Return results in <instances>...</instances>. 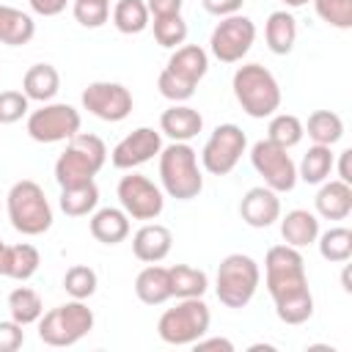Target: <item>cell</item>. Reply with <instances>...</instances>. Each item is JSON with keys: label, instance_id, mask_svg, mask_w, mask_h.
<instances>
[{"label": "cell", "instance_id": "1", "mask_svg": "<svg viewBox=\"0 0 352 352\" xmlns=\"http://www.w3.org/2000/svg\"><path fill=\"white\" fill-rule=\"evenodd\" d=\"M264 283L283 324H305L314 316V294L308 289L305 258L300 248L272 245L264 256Z\"/></svg>", "mask_w": 352, "mask_h": 352}, {"label": "cell", "instance_id": "2", "mask_svg": "<svg viewBox=\"0 0 352 352\" xmlns=\"http://www.w3.org/2000/svg\"><path fill=\"white\" fill-rule=\"evenodd\" d=\"M107 162V146L99 135L77 132L66 140L63 154L55 160V182L58 187H74L94 182V176Z\"/></svg>", "mask_w": 352, "mask_h": 352}, {"label": "cell", "instance_id": "3", "mask_svg": "<svg viewBox=\"0 0 352 352\" xmlns=\"http://www.w3.org/2000/svg\"><path fill=\"white\" fill-rule=\"evenodd\" d=\"M160 182L162 190L176 201H192L204 190V173L198 165V154L190 143H170L160 148Z\"/></svg>", "mask_w": 352, "mask_h": 352}, {"label": "cell", "instance_id": "4", "mask_svg": "<svg viewBox=\"0 0 352 352\" xmlns=\"http://www.w3.org/2000/svg\"><path fill=\"white\" fill-rule=\"evenodd\" d=\"M234 99L250 118H270L280 107V85L261 63H242L231 80Z\"/></svg>", "mask_w": 352, "mask_h": 352}, {"label": "cell", "instance_id": "5", "mask_svg": "<svg viewBox=\"0 0 352 352\" xmlns=\"http://www.w3.org/2000/svg\"><path fill=\"white\" fill-rule=\"evenodd\" d=\"M6 212L14 231L25 236H41L52 228V206L44 195V187L33 179L14 182L6 195Z\"/></svg>", "mask_w": 352, "mask_h": 352}, {"label": "cell", "instance_id": "6", "mask_svg": "<svg viewBox=\"0 0 352 352\" xmlns=\"http://www.w3.org/2000/svg\"><path fill=\"white\" fill-rule=\"evenodd\" d=\"M261 283V270L248 253H228L217 264L214 294L226 308H245Z\"/></svg>", "mask_w": 352, "mask_h": 352}, {"label": "cell", "instance_id": "7", "mask_svg": "<svg viewBox=\"0 0 352 352\" xmlns=\"http://www.w3.org/2000/svg\"><path fill=\"white\" fill-rule=\"evenodd\" d=\"M212 311L204 297H184L168 308L157 322V336L170 346H192L201 336L209 333Z\"/></svg>", "mask_w": 352, "mask_h": 352}, {"label": "cell", "instance_id": "8", "mask_svg": "<svg viewBox=\"0 0 352 352\" xmlns=\"http://www.w3.org/2000/svg\"><path fill=\"white\" fill-rule=\"evenodd\" d=\"M94 311L85 305V300H69L58 308H50L41 314L38 324V338L47 346H74L94 330Z\"/></svg>", "mask_w": 352, "mask_h": 352}, {"label": "cell", "instance_id": "9", "mask_svg": "<svg viewBox=\"0 0 352 352\" xmlns=\"http://www.w3.org/2000/svg\"><path fill=\"white\" fill-rule=\"evenodd\" d=\"M82 118L80 110L66 102H44L38 110L28 113V135L36 143H60L80 132Z\"/></svg>", "mask_w": 352, "mask_h": 352}, {"label": "cell", "instance_id": "10", "mask_svg": "<svg viewBox=\"0 0 352 352\" xmlns=\"http://www.w3.org/2000/svg\"><path fill=\"white\" fill-rule=\"evenodd\" d=\"M250 165L253 170L264 179V184L270 190L280 192H292L297 184V165L289 154V148L272 143V140H256L250 148Z\"/></svg>", "mask_w": 352, "mask_h": 352}, {"label": "cell", "instance_id": "11", "mask_svg": "<svg viewBox=\"0 0 352 352\" xmlns=\"http://www.w3.org/2000/svg\"><path fill=\"white\" fill-rule=\"evenodd\" d=\"M256 41V22L245 14L220 16L209 36V52L220 63H239Z\"/></svg>", "mask_w": 352, "mask_h": 352}, {"label": "cell", "instance_id": "12", "mask_svg": "<svg viewBox=\"0 0 352 352\" xmlns=\"http://www.w3.org/2000/svg\"><path fill=\"white\" fill-rule=\"evenodd\" d=\"M248 148V138L236 124H217L201 148V168L212 176H226L236 168Z\"/></svg>", "mask_w": 352, "mask_h": 352}, {"label": "cell", "instance_id": "13", "mask_svg": "<svg viewBox=\"0 0 352 352\" xmlns=\"http://www.w3.org/2000/svg\"><path fill=\"white\" fill-rule=\"evenodd\" d=\"M116 195H118V204L121 209L132 217V220H157L165 209V195L162 190L143 173H126L121 176L118 187H116Z\"/></svg>", "mask_w": 352, "mask_h": 352}, {"label": "cell", "instance_id": "14", "mask_svg": "<svg viewBox=\"0 0 352 352\" xmlns=\"http://www.w3.org/2000/svg\"><path fill=\"white\" fill-rule=\"evenodd\" d=\"M80 102H82V107H85L91 116H96V118H102V121H110V124L124 121V118L132 113V104H135L129 88L121 85V82H110V80L88 82V85L82 88Z\"/></svg>", "mask_w": 352, "mask_h": 352}, {"label": "cell", "instance_id": "15", "mask_svg": "<svg viewBox=\"0 0 352 352\" xmlns=\"http://www.w3.org/2000/svg\"><path fill=\"white\" fill-rule=\"evenodd\" d=\"M160 148H162L160 132L151 129V126H138V129H132L126 138H121V140L113 146L110 162H113V168H118V170H132V168H138V165L154 160V157L160 154Z\"/></svg>", "mask_w": 352, "mask_h": 352}, {"label": "cell", "instance_id": "16", "mask_svg": "<svg viewBox=\"0 0 352 352\" xmlns=\"http://www.w3.org/2000/svg\"><path fill=\"white\" fill-rule=\"evenodd\" d=\"M239 217L250 228H270L280 217V198L267 184L250 187L239 201Z\"/></svg>", "mask_w": 352, "mask_h": 352}, {"label": "cell", "instance_id": "17", "mask_svg": "<svg viewBox=\"0 0 352 352\" xmlns=\"http://www.w3.org/2000/svg\"><path fill=\"white\" fill-rule=\"evenodd\" d=\"M173 248V234L162 223H143L132 234V253L143 264H160Z\"/></svg>", "mask_w": 352, "mask_h": 352}, {"label": "cell", "instance_id": "18", "mask_svg": "<svg viewBox=\"0 0 352 352\" xmlns=\"http://www.w3.org/2000/svg\"><path fill=\"white\" fill-rule=\"evenodd\" d=\"M316 217L324 220H346L352 212V184L341 179H327L319 184V192L314 198Z\"/></svg>", "mask_w": 352, "mask_h": 352}, {"label": "cell", "instance_id": "19", "mask_svg": "<svg viewBox=\"0 0 352 352\" xmlns=\"http://www.w3.org/2000/svg\"><path fill=\"white\" fill-rule=\"evenodd\" d=\"M201 129H204V116H201L195 107L184 104V102H182V104H170V107L162 110V116H160V132L168 135V138L176 140V143L192 140Z\"/></svg>", "mask_w": 352, "mask_h": 352}, {"label": "cell", "instance_id": "20", "mask_svg": "<svg viewBox=\"0 0 352 352\" xmlns=\"http://www.w3.org/2000/svg\"><path fill=\"white\" fill-rule=\"evenodd\" d=\"M91 236L102 245H118L129 236V214L121 206H102L91 212Z\"/></svg>", "mask_w": 352, "mask_h": 352}, {"label": "cell", "instance_id": "21", "mask_svg": "<svg viewBox=\"0 0 352 352\" xmlns=\"http://www.w3.org/2000/svg\"><path fill=\"white\" fill-rule=\"evenodd\" d=\"M165 69L173 72L176 77H182L184 82L198 85L209 72V52L204 47H198V44H182V47H176L170 52Z\"/></svg>", "mask_w": 352, "mask_h": 352}, {"label": "cell", "instance_id": "22", "mask_svg": "<svg viewBox=\"0 0 352 352\" xmlns=\"http://www.w3.org/2000/svg\"><path fill=\"white\" fill-rule=\"evenodd\" d=\"M264 41L272 55H289L297 41V19L292 11H272L264 22Z\"/></svg>", "mask_w": 352, "mask_h": 352}, {"label": "cell", "instance_id": "23", "mask_svg": "<svg viewBox=\"0 0 352 352\" xmlns=\"http://www.w3.org/2000/svg\"><path fill=\"white\" fill-rule=\"evenodd\" d=\"M278 220H280V236L292 248L314 245L319 236V217L308 209H292Z\"/></svg>", "mask_w": 352, "mask_h": 352}, {"label": "cell", "instance_id": "24", "mask_svg": "<svg viewBox=\"0 0 352 352\" xmlns=\"http://www.w3.org/2000/svg\"><path fill=\"white\" fill-rule=\"evenodd\" d=\"M60 91V74L52 63H33L22 77V94L30 102H52Z\"/></svg>", "mask_w": 352, "mask_h": 352}, {"label": "cell", "instance_id": "25", "mask_svg": "<svg viewBox=\"0 0 352 352\" xmlns=\"http://www.w3.org/2000/svg\"><path fill=\"white\" fill-rule=\"evenodd\" d=\"M135 294L140 302L146 305H162L170 300V278H168V267L160 264H146L138 278H135Z\"/></svg>", "mask_w": 352, "mask_h": 352}, {"label": "cell", "instance_id": "26", "mask_svg": "<svg viewBox=\"0 0 352 352\" xmlns=\"http://www.w3.org/2000/svg\"><path fill=\"white\" fill-rule=\"evenodd\" d=\"M36 36V22L30 14L14 6L0 3V44L8 47H22Z\"/></svg>", "mask_w": 352, "mask_h": 352}, {"label": "cell", "instance_id": "27", "mask_svg": "<svg viewBox=\"0 0 352 352\" xmlns=\"http://www.w3.org/2000/svg\"><path fill=\"white\" fill-rule=\"evenodd\" d=\"M333 165H336V154L330 151V146L314 143V146L302 154V160H300V165H297V179H302L305 184H322V182L330 179Z\"/></svg>", "mask_w": 352, "mask_h": 352}, {"label": "cell", "instance_id": "28", "mask_svg": "<svg viewBox=\"0 0 352 352\" xmlns=\"http://www.w3.org/2000/svg\"><path fill=\"white\" fill-rule=\"evenodd\" d=\"M168 278H170V297L184 300V297H204L209 289V278L204 270L190 267V264H176L168 267Z\"/></svg>", "mask_w": 352, "mask_h": 352}, {"label": "cell", "instance_id": "29", "mask_svg": "<svg viewBox=\"0 0 352 352\" xmlns=\"http://www.w3.org/2000/svg\"><path fill=\"white\" fill-rule=\"evenodd\" d=\"M96 204H99L96 182H85V184H74V187H60L58 206L69 217H85V214H91L96 209Z\"/></svg>", "mask_w": 352, "mask_h": 352}, {"label": "cell", "instance_id": "30", "mask_svg": "<svg viewBox=\"0 0 352 352\" xmlns=\"http://www.w3.org/2000/svg\"><path fill=\"white\" fill-rule=\"evenodd\" d=\"M110 16H113L116 30L124 33V36H138V33H143V30L148 28V22H151V14H148V8H146V0H118V3L113 6Z\"/></svg>", "mask_w": 352, "mask_h": 352}, {"label": "cell", "instance_id": "31", "mask_svg": "<svg viewBox=\"0 0 352 352\" xmlns=\"http://www.w3.org/2000/svg\"><path fill=\"white\" fill-rule=\"evenodd\" d=\"M302 129L308 132V138L319 146H336L344 138V121L338 113L333 110H314L308 116V121L302 124Z\"/></svg>", "mask_w": 352, "mask_h": 352}, {"label": "cell", "instance_id": "32", "mask_svg": "<svg viewBox=\"0 0 352 352\" xmlns=\"http://www.w3.org/2000/svg\"><path fill=\"white\" fill-rule=\"evenodd\" d=\"M8 314L14 322H19L22 327L28 324H36L44 314V302H41V294L30 286H16L11 294H8Z\"/></svg>", "mask_w": 352, "mask_h": 352}, {"label": "cell", "instance_id": "33", "mask_svg": "<svg viewBox=\"0 0 352 352\" xmlns=\"http://www.w3.org/2000/svg\"><path fill=\"white\" fill-rule=\"evenodd\" d=\"M316 245H319V256L330 264H344L352 258V231L346 226H333L324 234L319 231Z\"/></svg>", "mask_w": 352, "mask_h": 352}, {"label": "cell", "instance_id": "34", "mask_svg": "<svg viewBox=\"0 0 352 352\" xmlns=\"http://www.w3.org/2000/svg\"><path fill=\"white\" fill-rule=\"evenodd\" d=\"M41 253L30 242L8 245V261H6V278L11 280H30L38 272Z\"/></svg>", "mask_w": 352, "mask_h": 352}, {"label": "cell", "instance_id": "35", "mask_svg": "<svg viewBox=\"0 0 352 352\" xmlns=\"http://www.w3.org/2000/svg\"><path fill=\"white\" fill-rule=\"evenodd\" d=\"M305 129H302V121L292 113H272L270 116V126H267V140L283 146V148H292L302 140Z\"/></svg>", "mask_w": 352, "mask_h": 352}, {"label": "cell", "instance_id": "36", "mask_svg": "<svg viewBox=\"0 0 352 352\" xmlns=\"http://www.w3.org/2000/svg\"><path fill=\"white\" fill-rule=\"evenodd\" d=\"M96 286H99L96 270L88 267V264H74L63 275V289H66V294L72 300H88V297H94Z\"/></svg>", "mask_w": 352, "mask_h": 352}, {"label": "cell", "instance_id": "37", "mask_svg": "<svg viewBox=\"0 0 352 352\" xmlns=\"http://www.w3.org/2000/svg\"><path fill=\"white\" fill-rule=\"evenodd\" d=\"M154 28V38L160 47L165 50H176L187 41V22L182 14H170V16H154V22H148Z\"/></svg>", "mask_w": 352, "mask_h": 352}, {"label": "cell", "instance_id": "38", "mask_svg": "<svg viewBox=\"0 0 352 352\" xmlns=\"http://www.w3.org/2000/svg\"><path fill=\"white\" fill-rule=\"evenodd\" d=\"M311 3L316 16L330 28H338V30L352 28V0H311Z\"/></svg>", "mask_w": 352, "mask_h": 352}, {"label": "cell", "instance_id": "39", "mask_svg": "<svg viewBox=\"0 0 352 352\" xmlns=\"http://www.w3.org/2000/svg\"><path fill=\"white\" fill-rule=\"evenodd\" d=\"M72 14L82 28H102L110 19V0H72Z\"/></svg>", "mask_w": 352, "mask_h": 352}, {"label": "cell", "instance_id": "40", "mask_svg": "<svg viewBox=\"0 0 352 352\" xmlns=\"http://www.w3.org/2000/svg\"><path fill=\"white\" fill-rule=\"evenodd\" d=\"M157 88H160V94H162L168 102L182 104V102H187V99L195 96V88H198V85H190V82H184L182 77H176L173 72L162 69L160 77H157Z\"/></svg>", "mask_w": 352, "mask_h": 352}, {"label": "cell", "instance_id": "41", "mask_svg": "<svg viewBox=\"0 0 352 352\" xmlns=\"http://www.w3.org/2000/svg\"><path fill=\"white\" fill-rule=\"evenodd\" d=\"M30 110V99L22 91H0V124H16L28 116Z\"/></svg>", "mask_w": 352, "mask_h": 352}, {"label": "cell", "instance_id": "42", "mask_svg": "<svg viewBox=\"0 0 352 352\" xmlns=\"http://www.w3.org/2000/svg\"><path fill=\"white\" fill-rule=\"evenodd\" d=\"M25 344V330L19 322L6 319L0 322V352H16Z\"/></svg>", "mask_w": 352, "mask_h": 352}, {"label": "cell", "instance_id": "43", "mask_svg": "<svg viewBox=\"0 0 352 352\" xmlns=\"http://www.w3.org/2000/svg\"><path fill=\"white\" fill-rule=\"evenodd\" d=\"M204 11L212 14V16H231V14H239L245 0H201Z\"/></svg>", "mask_w": 352, "mask_h": 352}, {"label": "cell", "instance_id": "44", "mask_svg": "<svg viewBox=\"0 0 352 352\" xmlns=\"http://www.w3.org/2000/svg\"><path fill=\"white\" fill-rule=\"evenodd\" d=\"M184 0H146V8L151 16H170V14H182Z\"/></svg>", "mask_w": 352, "mask_h": 352}, {"label": "cell", "instance_id": "45", "mask_svg": "<svg viewBox=\"0 0 352 352\" xmlns=\"http://www.w3.org/2000/svg\"><path fill=\"white\" fill-rule=\"evenodd\" d=\"M28 3H30V8H33L38 16H58V14L66 11V6H69L72 0H28Z\"/></svg>", "mask_w": 352, "mask_h": 352}, {"label": "cell", "instance_id": "46", "mask_svg": "<svg viewBox=\"0 0 352 352\" xmlns=\"http://www.w3.org/2000/svg\"><path fill=\"white\" fill-rule=\"evenodd\" d=\"M192 346H195L198 352H209V349H223V352H234V344H231L228 338H217V336H214V338H204V336H201V338H198V341H195Z\"/></svg>", "mask_w": 352, "mask_h": 352}, {"label": "cell", "instance_id": "47", "mask_svg": "<svg viewBox=\"0 0 352 352\" xmlns=\"http://www.w3.org/2000/svg\"><path fill=\"white\" fill-rule=\"evenodd\" d=\"M349 162H352V148H344L338 154V165H333L338 170V179L346 182V184H352V168H349Z\"/></svg>", "mask_w": 352, "mask_h": 352}, {"label": "cell", "instance_id": "48", "mask_svg": "<svg viewBox=\"0 0 352 352\" xmlns=\"http://www.w3.org/2000/svg\"><path fill=\"white\" fill-rule=\"evenodd\" d=\"M6 261H8V245L0 239V275L6 278Z\"/></svg>", "mask_w": 352, "mask_h": 352}, {"label": "cell", "instance_id": "49", "mask_svg": "<svg viewBox=\"0 0 352 352\" xmlns=\"http://www.w3.org/2000/svg\"><path fill=\"white\" fill-rule=\"evenodd\" d=\"M286 8H302V6H308L311 0H280Z\"/></svg>", "mask_w": 352, "mask_h": 352}]
</instances>
